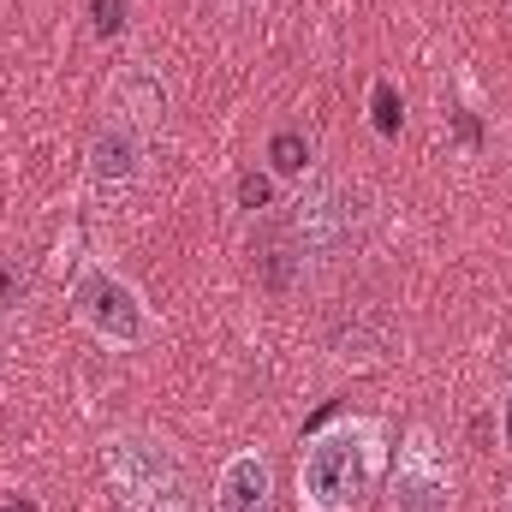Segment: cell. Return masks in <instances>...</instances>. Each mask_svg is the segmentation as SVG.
<instances>
[{
    "label": "cell",
    "instance_id": "3957f363",
    "mask_svg": "<svg viewBox=\"0 0 512 512\" xmlns=\"http://www.w3.org/2000/svg\"><path fill=\"white\" fill-rule=\"evenodd\" d=\"M72 316L108 352H137V346L155 340V310L143 304V292L131 286L126 274L102 268V262H84L78 268V280H72Z\"/></svg>",
    "mask_w": 512,
    "mask_h": 512
},
{
    "label": "cell",
    "instance_id": "9c48e42d",
    "mask_svg": "<svg viewBox=\"0 0 512 512\" xmlns=\"http://www.w3.org/2000/svg\"><path fill=\"white\" fill-rule=\"evenodd\" d=\"M268 173L274 179H304L310 173V137L298 126H280L268 137Z\"/></svg>",
    "mask_w": 512,
    "mask_h": 512
},
{
    "label": "cell",
    "instance_id": "4fadbf2b",
    "mask_svg": "<svg viewBox=\"0 0 512 512\" xmlns=\"http://www.w3.org/2000/svg\"><path fill=\"white\" fill-rule=\"evenodd\" d=\"M370 108H376V131L382 137H399V96H393V84H376Z\"/></svg>",
    "mask_w": 512,
    "mask_h": 512
},
{
    "label": "cell",
    "instance_id": "9a60e30c",
    "mask_svg": "<svg viewBox=\"0 0 512 512\" xmlns=\"http://www.w3.org/2000/svg\"><path fill=\"white\" fill-rule=\"evenodd\" d=\"M507 512H512V495H507Z\"/></svg>",
    "mask_w": 512,
    "mask_h": 512
},
{
    "label": "cell",
    "instance_id": "5bb4252c",
    "mask_svg": "<svg viewBox=\"0 0 512 512\" xmlns=\"http://www.w3.org/2000/svg\"><path fill=\"white\" fill-rule=\"evenodd\" d=\"M501 417H507V441H512V382H507V411Z\"/></svg>",
    "mask_w": 512,
    "mask_h": 512
},
{
    "label": "cell",
    "instance_id": "5b68a950",
    "mask_svg": "<svg viewBox=\"0 0 512 512\" xmlns=\"http://www.w3.org/2000/svg\"><path fill=\"white\" fill-rule=\"evenodd\" d=\"M387 507L393 512H453V471L441 465L429 429H411L405 435L399 465H393V483H387Z\"/></svg>",
    "mask_w": 512,
    "mask_h": 512
},
{
    "label": "cell",
    "instance_id": "6da1fadb",
    "mask_svg": "<svg viewBox=\"0 0 512 512\" xmlns=\"http://www.w3.org/2000/svg\"><path fill=\"white\" fill-rule=\"evenodd\" d=\"M387 465V429L376 417H340L298 453V507L304 512H358Z\"/></svg>",
    "mask_w": 512,
    "mask_h": 512
},
{
    "label": "cell",
    "instance_id": "7c38bea8",
    "mask_svg": "<svg viewBox=\"0 0 512 512\" xmlns=\"http://www.w3.org/2000/svg\"><path fill=\"white\" fill-rule=\"evenodd\" d=\"M90 30H96L102 42H114V36L126 30V0H90Z\"/></svg>",
    "mask_w": 512,
    "mask_h": 512
},
{
    "label": "cell",
    "instance_id": "7a4b0ae2",
    "mask_svg": "<svg viewBox=\"0 0 512 512\" xmlns=\"http://www.w3.org/2000/svg\"><path fill=\"white\" fill-rule=\"evenodd\" d=\"M102 471L120 489L131 512H197L191 495V465L179 459L173 441L149 435V429H120L102 447Z\"/></svg>",
    "mask_w": 512,
    "mask_h": 512
},
{
    "label": "cell",
    "instance_id": "8fae6325",
    "mask_svg": "<svg viewBox=\"0 0 512 512\" xmlns=\"http://www.w3.org/2000/svg\"><path fill=\"white\" fill-rule=\"evenodd\" d=\"M233 197H239V209H268L274 203V173H239V185H233Z\"/></svg>",
    "mask_w": 512,
    "mask_h": 512
},
{
    "label": "cell",
    "instance_id": "277c9868",
    "mask_svg": "<svg viewBox=\"0 0 512 512\" xmlns=\"http://www.w3.org/2000/svg\"><path fill=\"white\" fill-rule=\"evenodd\" d=\"M358 227H364V197L352 185H340V179H316L298 197V209H292V221L280 233H286V245L298 256V268L310 274V268H322V262L352 251Z\"/></svg>",
    "mask_w": 512,
    "mask_h": 512
},
{
    "label": "cell",
    "instance_id": "30bf717a",
    "mask_svg": "<svg viewBox=\"0 0 512 512\" xmlns=\"http://www.w3.org/2000/svg\"><path fill=\"white\" fill-rule=\"evenodd\" d=\"M30 304V268L18 256H0V316H18Z\"/></svg>",
    "mask_w": 512,
    "mask_h": 512
},
{
    "label": "cell",
    "instance_id": "8992f818",
    "mask_svg": "<svg viewBox=\"0 0 512 512\" xmlns=\"http://www.w3.org/2000/svg\"><path fill=\"white\" fill-rule=\"evenodd\" d=\"M143 161H149V126L108 108V120L90 131V179L102 191H126L143 179Z\"/></svg>",
    "mask_w": 512,
    "mask_h": 512
},
{
    "label": "cell",
    "instance_id": "ba28073f",
    "mask_svg": "<svg viewBox=\"0 0 512 512\" xmlns=\"http://www.w3.org/2000/svg\"><path fill=\"white\" fill-rule=\"evenodd\" d=\"M114 114H126V120L155 131L167 120V90H161L149 72H120V84H114Z\"/></svg>",
    "mask_w": 512,
    "mask_h": 512
},
{
    "label": "cell",
    "instance_id": "52a82bcc",
    "mask_svg": "<svg viewBox=\"0 0 512 512\" xmlns=\"http://www.w3.org/2000/svg\"><path fill=\"white\" fill-rule=\"evenodd\" d=\"M215 512H274V465L268 453H233L215 477Z\"/></svg>",
    "mask_w": 512,
    "mask_h": 512
}]
</instances>
